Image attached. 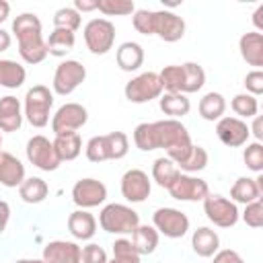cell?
I'll use <instances>...</instances> for the list:
<instances>
[{
  "mask_svg": "<svg viewBox=\"0 0 263 263\" xmlns=\"http://www.w3.org/2000/svg\"><path fill=\"white\" fill-rule=\"evenodd\" d=\"M99 224L103 230L111 234H127L140 224V216L136 210L123 203H109L99 214Z\"/></svg>",
  "mask_w": 263,
  "mask_h": 263,
  "instance_id": "cell-1",
  "label": "cell"
},
{
  "mask_svg": "<svg viewBox=\"0 0 263 263\" xmlns=\"http://www.w3.org/2000/svg\"><path fill=\"white\" fill-rule=\"evenodd\" d=\"M53 95L45 84H35L25 95V115L33 127H45L49 121V109Z\"/></svg>",
  "mask_w": 263,
  "mask_h": 263,
  "instance_id": "cell-2",
  "label": "cell"
},
{
  "mask_svg": "<svg viewBox=\"0 0 263 263\" xmlns=\"http://www.w3.org/2000/svg\"><path fill=\"white\" fill-rule=\"evenodd\" d=\"M84 41L92 53H107L115 41V25L109 18H90L84 25Z\"/></svg>",
  "mask_w": 263,
  "mask_h": 263,
  "instance_id": "cell-3",
  "label": "cell"
},
{
  "mask_svg": "<svg viewBox=\"0 0 263 263\" xmlns=\"http://www.w3.org/2000/svg\"><path fill=\"white\" fill-rule=\"evenodd\" d=\"M123 92L129 103H148L162 95V86H160L156 72H144V74H138L136 78H132L125 84Z\"/></svg>",
  "mask_w": 263,
  "mask_h": 263,
  "instance_id": "cell-4",
  "label": "cell"
},
{
  "mask_svg": "<svg viewBox=\"0 0 263 263\" xmlns=\"http://www.w3.org/2000/svg\"><path fill=\"white\" fill-rule=\"evenodd\" d=\"M156 127V140H158V148L175 150V148H183L191 144V136L187 132V127L179 121V119H160L154 121Z\"/></svg>",
  "mask_w": 263,
  "mask_h": 263,
  "instance_id": "cell-5",
  "label": "cell"
},
{
  "mask_svg": "<svg viewBox=\"0 0 263 263\" xmlns=\"http://www.w3.org/2000/svg\"><path fill=\"white\" fill-rule=\"evenodd\" d=\"M203 212L210 222H214L220 228H230L238 222V208L234 201L222 197V195H208L203 199Z\"/></svg>",
  "mask_w": 263,
  "mask_h": 263,
  "instance_id": "cell-6",
  "label": "cell"
},
{
  "mask_svg": "<svg viewBox=\"0 0 263 263\" xmlns=\"http://www.w3.org/2000/svg\"><path fill=\"white\" fill-rule=\"evenodd\" d=\"M152 222L154 228L168 238H181L189 230V218L177 208H158L152 216Z\"/></svg>",
  "mask_w": 263,
  "mask_h": 263,
  "instance_id": "cell-7",
  "label": "cell"
},
{
  "mask_svg": "<svg viewBox=\"0 0 263 263\" xmlns=\"http://www.w3.org/2000/svg\"><path fill=\"white\" fill-rule=\"evenodd\" d=\"M27 158L29 162H33L37 168L41 171H55L62 160L58 158L55 154V148H53V142H49L45 136H33L29 142H27Z\"/></svg>",
  "mask_w": 263,
  "mask_h": 263,
  "instance_id": "cell-8",
  "label": "cell"
},
{
  "mask_svg": "<svg viewBox=\"0 0 263 263\" xmlns=\"http://www.w3.org/2000/svg\"><path fill=\"white\" fill-rule=\"evenodd\" d=\"M86 78V68L78 60H66L55 68L53 74V90L58 95H70L78 88Z\"/></svg>",
  "mask_w": 263,
  "mask_h": 263,
  "instance_id": "cell-9",
  "label": "cell"
},
{
  "mask_svg": "<svg viewBox=\"0 0 263 263\" xmlns=\"http://www.w3.org/2000/svg\"><path fill=\"white\" fill-rule=\"evenodd\" d=\"M168 193H171V197L181 199V201H199V199L203 201L210 195V187L199 177H191V175L179 173V177L171 183Z\"/></svg>",
  "mask_w": 263,
  "mask_h": 263,
  "instance_id": "cell-10",
  "label": "cell"
},
{
  "mask_svg": "<svg viewBox=\"0 0 263 263\" xmlns=\"http://www.w3.org/2000/svg\"><path fill=\"white\" fill-rule=\"evenodd\" d=\"M107 197V187L103 181L99 179H92V177H86V179H80L74 183L72 187V199L78 208L82 210H88V208H95V205H101Z\"/></svg>",
  "mask_w": 263,
  "mask_h": 263,
  "instance_id": "cell-11",
  "label": "cell"
},
{
  "mask_svg": "<svg viewBox=\"0 0 263 263\" xmlns=\"http://www.w3.org/2000/svg\"><path fill=\"white\" fill-rule=\"evenodd\" d=\"M88 119V111L86 107H82L80 103H66L62 105L53 119H51V129L55 134H64V132H78Z\"/></svg>",
  "mask_w": 263,
  "mask_h": 263,
  "instance_id": "cell-12",
  "label": "cell"
},
{
  "mask_svg": "<svg viewBox=\"0 0 263 263\" xmlns=\"http://www.w3.org/2000/svg\"><path fill=\"white\" fill-rule=\"evenodd\" d=\"M150 179L142 168H129L123 173L121 177V195L132 201V203H140L150 195Z\"/></svg>",
  "mask_w": 263,
  "mask_h": 263,
  "instance_id": "cell-13",
  "label": "cell"
},
{
  "mask_svg": "<svg viewBox=\"0 0 263 263\" xmlns=\"http://www.w3.org/2000/svg\"><path fill=\"white\" fill-rule=\"evenodd\" d=\"M249 134H251L249 125L238 117H222L216 123V136L224 146H230V148H238L247 144Z\"/></svg>",
  "mask_w": 263,
  "mask_h": 263,
  "instance_id": "cell-14",
  "label": "cell"
},
{
  "mask_svg": "<svg viewBox=\"0 0 263 263\" xmlns=\"http://www.w3.org/2000/svg\"><path fill=\"white\" fill-rule=\"evenodd\" d=\"M154 35H158L162 41H179L185 35V21L173 12V10H156V31Z\"/></svg>",
  "mask_w": 263,
  "mask_h": 263,
  "instance_id": "cell-15",
  "label": "cell"
},
{
  "mask_svg": "<svg viewBox=\"0 0 263 263\" xmlns=\"http://www.w3.org/2000/svg\"><path fill=\"white\" fill-rule=\"evenodd\" d=\"M45 263H80V247L70 240H51L43 247Z\"/></svg>",
  "mask_w": 263,
  "mask_h": 263,
  "instance_id": "cell-16",
  "label": "cell"
},
{
  "mask_svg": "<svg viewBox=\"0 0 263 263\" xmlns=\"http://www.w3.org/2000/svg\"><path fill=\"white\" fill-rule=\"evenodd\" d=\"M238 49H240L242 60L249 66H255V70H259L263 66V33H259V31L242 33L238 39Z\"/></svg>",
  "mask_w": 263,
  "mask_h": 263,
  "instance_id": "cell-17",
  "label": "cell"
},
{
  "mask_svg": "<svg viewBox=\"0 0 263 263\" xmlns=\"http://www.w3.org/2000/svg\"><path fill=\"white\" fill-rule=\"evenodd\" d=\"M16 41H18V53L27 64H39L47 58V45L41 33L25 35Z\"/></svg>",
  "mask_w": 263,
  "mask_h": 263,
  "instance_id": "cell-18",
  "label": "cell"
},
{
  "mask_svg": "<svg viewBox=\"0 0 263 263\" xmlns=\"http://www.w3.org/2000/svg\"><path fill=\"white\" fill-rule=\"evenodd\" d=\"M25 181V166L23 162L10 154L2 152L0 154V185L4 187H18Z\"/></svg>",
  "mask_w": 263,
  "mask_h": 263,
  "instance_id": "cell-19",
  "label": "cell"
},
{
  "mask_svg": "<svg viewBox=\"0 0 263 263\" xmlns=\"http://www.w3.org/2000/svg\"><path fill=\"white\" fill-rule=\"evenodd\" d=\"M68 230L78 240H88L97 232V220L86 210H76L68 216Z\"/></svg>",
  "mask_w": 263,
  "mask_h": 263,
  "instance_id": "cell-20",
  "label": "cell"
},
{
  "mask_svg": "<svg viewBox=\"0 0 263 263\" xmlns=\"http://www.w3.org/2000/svg\"><path fill=\"white\" fill-rule=\"evenodd\" d=\"M23 123L21 103L16 97L6 95L0 97V129L2 132H16Z\"/></svg>",
  "mask_w": 263,
  "mask_h": 263,
  "instance_id": "cell-21",
  "label": "cell"
},
{
  "mask_svg": "<svg viewBox=\"0 0 263 263\" xmlns=\"http://www.w3.org/2000/svg\"><path fill=\"white\" fill-rule=\"evenodd\" d=\"M117 66L125 72H134L144 64V49L136 41H123L115 51Z\"/></svg>",
  "mask_w": 263,
  "mask_h": 263,
  "instance_id": "cell-22",
  "label": "cell"
},
{
  "mask_svg": "<svg viewBox=\"0 0 263 263\" xmlns=\"http://www.w3.org/2000/svg\"><path fill=\"white\" fill-rule=\"evenodd\" d=\"M158 240H160L158 230L154 226H148V224H138L132 232V245H134V249L138 251L140 257L154 253L156 247H158Z\"/></svg>",
  "mask_w": 263,
  "mask_h": 263,
  "instance_id": "cell-23",
  "label": "cell"
},
{
  "mask_svg": "<svg viewBox=\"0 0 263 263\" xmlns=\"http://www.w3.org/2000/svg\"><path fill=\"white\" fill-rule=\"evenodd\" d=\"M53 148L58 158L64 160H74L80 152H82V140L78 132H64V134H55L53 140Z\"/></svg>",
  "mask_w": 263,
  "mask_h": 263,
  "instance_id": "cell-24",
  "label": "cell"
},
{
  "mask_svg": "<svg viewBox=\"0 0 263 263\" xmlns=\"http://www.w3.org/2000/svg\"><path fill=\"white\" fill-rule=\"evenodd\" d=\"M191 247L199 257H214L218 253V249H220V238H218L216 230H212L208 226H201V228H197L193 232Z\"/></svg>",
  "mask_w": 263,
  "mask_h": 263,
  "instance_id": "cell-25",
  "label": "cell"
},
{
  "mask_svg": "<svg viewBox=\"0 0 263 263\" xmlns=\"http://www.w3.org/2000/svg\"><path fill=\"white\" fill-rule=\"evenodd\" d=\"M158 105H160V111L164 115H171V119L183 117L191 109V103L183 92H164V95H160Z\"/></svg>",
  "mask_w": 263,
  "mask_h": 263,
  "instance_id": "cell-26",
  "label": "cell"
},
{
  "mask_svg": "<svg viewBox=\"0 0 263 263\" xmlns=\"http://www.w3.org/2000/svg\"><path fill=\"white\" fill-rule=\"evenodd\" d=\"M74 43H76V37H74V33L68 31V29H53V31L49 33L47 41H45L47 53H49V55H55V58L66 55V53L74 47Z\"/></svg>",
  "mask_w": 263,
  "mask_h": 263,
  "instance_id": "cell-27",
  "label": "cell"
},
{
  "mask_svg": "<svg viewBox=\"0 0 263 263\" xmlns=\"http://www.w3.org/2000/svg\"><path fill=\"white\" fill-rule=\"evenodd\" d=\"M230 197L234 201L247 205V203H251V201H255V199L261 197V187L251 177H238L234 181V185L230 187Z\"/></svg>",
  "mask_w": 263,
  "mask_h": 263,
  "instance_id": "cell-28",
  "label": "cell"
},
{
  "mask_svg": "<svg viewBox=\"0 0 263 263\" xmlns=\"http://www.w3.org/2000/svg\"><path fill=\"white\" fill-rule=\"evenodd\" d=\"M226 111V101L220 92L212 90V92H205L199 101V115L205 119V121H218L222 119Z\"/></svg>",
  "mask_w": 263,
  "mask_h": 263,
  "instance_id": "cell-29",
  "label": "cell"
},
{
  "mask_svg": "<svg viewBox=\"0 0 263 263\" xmlns=\"http://www.w3.org/2000/svg\"><path fill=\"white\" fill-rule=\"evenodd\" d=\"M49 193V187L43 179L39 177H29L18 185V195L27 203H41Z\"/></svg>",
  "mask_w": 263,
  "mask_h": 263,
  "instance_id": "cell-30",
  "label": "cell"
},
{
  "mask_svg": "<svg viewBox=\"0 0 263 263\" xmlns=\"http://www.w3.org/2000/svg\"><path fill=\"white\" fill-rule=\"evenodd\" d=\"M27 78L25 68L14 60H0V86L18 88Z\"/></svg>",
  "mask_w": 263,
  "mask_h": 263,
  "instance_id": "cell-31",
  "label": "cell"
},
{
  "mask_svg": "<svg viewBox=\"0 0 263 263\" xmlns=\"http://www.w3.org/2000/svg\"><path fill=\"white\" fill-rule=\"evenodd\" d=\"M179 173H181V171L177 168V164H175L171 158H166V156L156 158L154 164H152V179H154L160 187H164V189L171 187V183L179 177Z\"/></svg>",
  "mask_w": 263,
  "mask_h": 263,
  "instance_id": "cell-32",
  "label": "cell"
},
{
  "mask_svg": "<svg viewBox=\"0 0 263 263\" xmlns=\"http://www.w3.org/2000/svg\"><path fill=\"white\" fill-rule=\"evenodd\" d=\"M205 84V70L197 62H187L183 64V88L181 92H197Z\"/></svg>",
  "mask_w": 263,
  "mask_h": 263,
  "instance_id": "cell-33",
  "label": "cell"
},
{
  "mask_svg": "<svg viewBox=\"0 0 263 263\" xmlns=\"http://www.w3.org/2000/svg\"><path fill=\"white\" fill-rule=\"evenodd\" d=\"M158 80L164 92H181L183 88V66L171 64L158 72Z\"/></svg>",
  "mask_w": 263,
  "mask_h": 263,
  "instance_id": "cell-34",
  "label": "cell"
},
{
  "mask_svg": "<svg viewBox=\"0 0 263 263\" xmlns=\"http://www.w3.org/2000/svg\"><path fill=\"white\" fill-rule=\"evenodd\" d=\"M105 148H107V160H119L129 150V140L123 132H111L105 134Z\"/></svg>",
  "mask_w": 263,
  "mask_h": 263,
  "instance_id": "cell-35",
  "label": "cell"
},
{
  "mask_svg": "<svg viewBox=\"0 0 263 263\" xmlns=\"http://www.w3.org/2000/svg\"><path fill=\"white\" fill-rule=\"evenodd\" d=\"M134 142L140 150L148 152V150H156L158 148V140H156V127H154V121L148 123H138L136 129H134Z\"/></svg>",
  "mask_w": 263,
  "mask_h": 263,
  "instance_id": "cell-36",
  "label": "cell"
},
{
  "mask_svg": "<svg viewBox=\"0 0 263 263\" xmlns=\"http://www.w3.org/2000/svg\"><path fill=\"white\" fill-rule=\"evenodd\" d=\"M12 33L16 35V39H21L25 35L41 33V21H39V16L33 14V12H21L12 21Z\"/></svg>",
  "mask_w": 263,
  "mask_h": 263,
  "instance_id": "cell-37",
  "label": "cell"
},
{
  "mask_svg": "<svg viewBox=\"0 0 263 263\" xmlns=\"http://www.w3.org/2000/svg\"><path fill=\"white\" fill-rule=\"evenodd\" d=\"M53 25L55 29H68L74 33L80 27V12L74 6H62L53 12Z\"/></svg>",
  "mask_w": 263,
  "mask_h": 263,
  "instance_id": "cell-38",
  "label": "cell"
},
{
  "mask_svg": "<svg viewBox=\"0 0 263 263\" xmlns=\"http://www.w3.org/2000/svg\"><path fill=\"white\" fill-rule=\"evenodd\" d=\"M230 107H232V111L238 115V119H240V117H247V119H249V117H255L257 111H259V103H257V99H255L253 95H249V92L234 95Z\"/></svg>",
  "mask_w": 263,
  "mask_h": 263,
  "instance_id": "cell-39",
  "label": "cell"
},
{
  "mask_svg": "<svg viewBox=\"0 0 263 263\" xmlns=\"http://www.w3.org/2000/svg\"><path fill=\"white\" fill-rule=\"evenodd\" d=\"M134 29L142 35H154L156 31V10H148V8H138L134 10L132 16Z\"/></svg>",
  "mask_w": 263,
  "mask_h": 263,
  "instance_id": "cell-40",
  "label": "cell"
},
{
  "mask_svg": "<svg viewBox=\"0 0 263 263\" xmlns=\"http://www.w3.org/2000/svg\"><path fill=\"white\" fill-rule=\"evenodd\" d=\"M205 164H208V150L203 146H195L193 144L189 156L181 164H177V168H181L185 173H197V171L205 168Z\"/></svg>",
  "mask_w": 263,
  "mask_h": 263,
  "instance_id": "cell-41",
  "label": "cell"
},
{
  "mask_svg": "<svg viewBox=\"0 0 263 263\" xmlns=\"http://www.w3.org/2000/svg\"><path fill=\"white\" fill-rule=\"evenodd\" d=\"M97 10H101L107 16H123V14H134L136 6L132 0H99Z\"/></svg>",
  "mask_w": 263,
  "mask_h": 263,
  "instance_id": "cell-42",
  "label": "cell"
},
{
  "mask_svg": "<svg viewBox=\"0 0 263 263\" xmlns=\"http://www.w3.org/2000/svg\"><path fill=\"white\" fill-rule=\"evenodd\" d=\"M113 259L119 263H142V257L127 238H117L113 242Z\"/></svg>",
  "mask_w": 263,
  "mask_h": 263,
  "instance_id": "cell-43",
  "label": "cell"
},
{
  "mask_svg": "<svg viewBox=\"0 0 263 263\" xmlns=\"http://www.w3.org/2000/svg\"><path fill=\"white\" fill-rule=\"evenodd\" d=\"M242 158H245V164L255 171V173H261L263 171V144L261 142H251L247 144L245 152H242Z\"/></svg>",
  "mask_w": 263,
  "mask_h": 263,
  "instance_id": "cell-44",
  "label": "cell"
},
{
  "mask_svg": "<svg viewBox=\"0 0 263 263\" xmlns=\"http://www.w3.org/2000/svg\"><path fill=\"white\" fill-rule=\"evenodd\" d=\"M242 220H245V224L251 226V228H261V226H263V199H261V197L245 205Z\"/></svg>",
  "mask_w": 263,
  "mask_h": 263,
  "instance_id": "cell-45",
  "label": "cell"
},
{
  "mask_svg": "<svg viewBox=\"0 0 263 263\" xmlns=\"http://www.w3.org/2000/svg\"><path fill=\"white\" fill-rule=\"evenodd\" d=\"M86 158L90 162H103L107 160V148H105V138L103 136H92L86 144Z\"/></svg>",
  "mask_w": 263,
  "mask_h": 263,
  "instance_id": "cell-46",
  "label": "cell"
},
{
  "mask_svg": "<svg viewBox=\"0 0 263 263\" xmlns=\"http://www.w3.org/2000/svg\"><path fill=\"white\" fill-rule=\"evenodd\" d=\"M107 253L103 247L90 242L84 249H80V263H107Z\"/></svg>",
  "mask_w": 263,
  "mask_h": 263,
  "instance_id": "cell-47",
  "label": "cell"
},
{
  "mask_svg": "<svg viewBox=\"0 0 263 263\" xmlns=\"http://www.w3.org/2000/svg\"><path fill=\"white\" fill-rule=\"evenodd\" d=\"M245 86H247V92L257 97L263 92V72L261 70H251L247 76H245Z\"/></svg>",
  "mask_w": 263,
  "mask_h": 263,
  "instance_id": "cell-48",
  "label": "cell"
},
{
  "mask_svg": "<svg viewBox=\"0 0 263 263\" xmlns=\"http://www.w3.org/2000/svg\"><path fill=\"white\" fill-rule=\"evenodd\" d=\"M212 263H245L242 261V257L236 253V251H232V249H222V251H218L216 255H214V261Z\"/></svg>",
  "mask_w": 263,
  "mask_h": 263,
  "instance_id": "cell-49",
  "label": "cell"
},
{
  "mask_svg": "<svg viewBox=\"0 0 263 263\" xmlns=\"http://www.w3.org/2000/svg\"><path fill=\"white\" fill-rule=\"evenodd\" d=\"M97 4H99V0H74V8H76L78 12L97 10Z\"/></svg>",
  "mask_w": 263,
  "mask_h": 263,
  "instance_id": "cell-50",
  "label": "cell"
},
{
  "mask_svg": "<svg viewBox=\"0 0 263 263\" xmlns=\"http://www.w3.org/2000/svg\"><path fill=\"white\" fill-rule=\"evenodd\" d=\"M8 218H10V205L4 199H0V234L4 232V228L8 224Z\"/></svg>",
  "mask_w": 263,
  "mask_h": 263,
  "instance_id": "cell-51",
  "label": "cell"
},
{
  "mask_svg": "<svg viewBox=\"0 0 263 263\" xmlns=\"http://www.w3.org/2000/svg\"><path fill=\"white\" fill-rule=\"evenodd\" d=\"M249 132H253V136L257 138V142L263 140V117H261V115H255V117H253V125H251Z\"/></svg>",
  "mask_w": 263,
  "mask_h": 263,
  "instance_id": "cell-52",
  "label": "cell"
},
{
  "mask_svg": "<svg viewBox=\"0 0 263 263\" xmlns=\"http://www.w3.org/2000/svg\"><path fill=\"white\" fill-rule=\"evenodd\" d=\"M253 25L261 31L263 29V4H259L257 8H255V12H253Z\"/></svg>",
  "mask_w": 263,
  "mask_h": 263,
  "instance_id": "cell-53",
  "label": "cell"
},
{
  "mask_svg": "<svg viewBox=\"0 0 263 263\" xmlns=\"http://www.w3.org/2000/svg\"><path fill=\"white\" fill-rule=\"evenodd\" d=\"M10 47V33L0 29V51H6Z\"/></svg>",
  "mask_w": 263,
  "mask_h": 263,
  "instance_id": "cell-54",
  "label": "cell"
},
{
  "mask_svg": "<svg viewBox=\"0 0 263 263\" xmlns=\"http://www.w3.org/2000/svg\"><path fill=\"white\" fill-rule=\"evenodd\" d=\"M10 14V4L6 0H0V23H4Z\"/></svg>",
  "mask_w": 263,
  "mask_h": 263,
  "instance_id": "cell-55",
  "label": "cell"
},
{
  "mask_svg": "<svg viewBox=\"0 0 263 263\" xmlns=\"http://www.w3.org/2000/svg\"><path fill=\"white\" fill-rule=\"evenodd\" d=\"M14 263H45V261L43 259H18Z\"/></svg>",
  "mask_w": 263,
  "mask_h": 263,
  "instance_id": "cell-56",
  "label": "cell"
},
{
  "mask_svg": "<svg viewBox=\"0 0 263 263\" xmlns=\"http://www.w3.org/2000/svg\"><path fill=\"white\" fill-rule=\"evenodd\" d=\"M0 154H2V136H0Z\"/></svg>",
  "mask_w": 263,
  "mask_h": 263,
  "instance_id": "cell-57",
  "label": "cell"
},
{
  "mask_svg": "<svg viewBox=\"0 0 263 263\" xmlns=\"http://www.w3.org/2000/svg\"><path fill=\"white\" fill-rule=\"evenodd\" d=\"M107 263H119V261H115V259H111V261H107Z\"/></svg>",
  "mask_w": 263,
  "mask_h": 263,
  "instance_id": "cell-58",
  "label": "cell"
}]
</instances>
